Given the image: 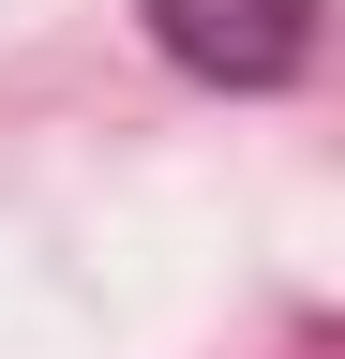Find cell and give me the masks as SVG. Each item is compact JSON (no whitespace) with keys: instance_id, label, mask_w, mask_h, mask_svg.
Masks as SVG:
<instances>
[{"instance_id":"1","label":"cell","mask_w":345,"mask_h":359,"mask_svg":"<svg viewBox=\"0 0 345 359\" xmlns=\"http://www.w3.org/2000/svg\"><path fill=\"white\" fill-rule=\"evenodd\" d=\"M136 15L195 90H285L315 60V0H136Z\"/></svg>"}]
</instances>
